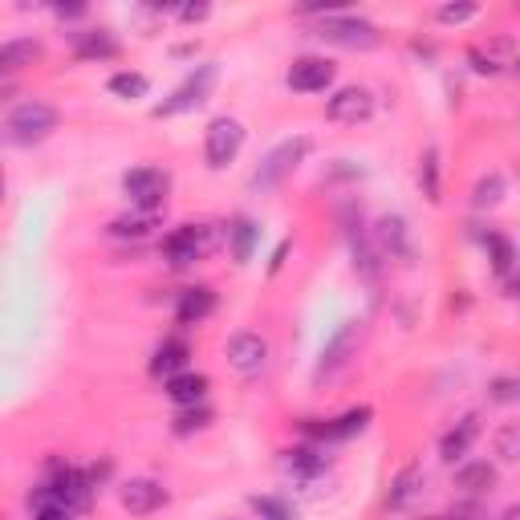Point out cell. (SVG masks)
<instances>
[{"label":"cell","mask_w":520,"mask_h":520,"mask_svg":"<svg viewBox=\"0 0 520 520\" xmlns=\"http://www.w3.org/2000/svg\"><path fill=\"white\" fill-rule=\"evenodd\" d=\"M57 118H61L57 106H49V102H41V98H29V102L13 106V110H9V122H5L9 143H17V147H33V143L49 139L53 130H57Z\"/></svg>","instance_id":"obj_1"},{"label":"cell","mask_w":520,"mask_h":520,"mask_svg":"<svg viewBox=\"0 0 520 520\" xmlns=\"http://www.w3.org/2000/svg\"><path fill=\"white\" fill-rule=\"evenodd\" d=\"M317 37L330 41V45H342V49H374L382 41L378 25H370V21L354 17V13H321Z\"/></svg>","instance_id":"obj_2"},{"label":"cell","mask_w":520,"mask_h":520,"mask_svg":"<svg viewBox=\"0 0 520 520\" xmlns=\"http://www.w3.org/2000/svg\"><path fill=\"white\" fill-rule=\"evenodd\" d=\"M313 151V143L309 139H289V143H281V147H273L269 151V159L256 167V175H252V187L256 191H277L301 163H305V155Z\"/></svg>","instance_id":"obj_3"},{"label":"cell","mask_w":520,"mask_h":520,"mask_svg":"<svg viewBox=\"0 0 520 520\" xmlns=\"http://www.w3.org/2000/svg\"><path fill=\"white\" fill-rule=\"evenodd\" d=\"M216 78H220V70H216L212 61H208V65H195V70L187 74V82H183L167 102L155 106V118H171V114H183V110L204 106L208 94H212V86H216Z\"/></svg>","instance_id":"obj_4"},{"label":"cell","mask_w":520,"mask_h":520,"mask_svg":"<svg viewBox=\"0 0 520 520\" xmlns=\"http://www.w3.org/2000/svg\"><path fill=\"white\" fill-rule=\"evenodd\" d=\"M122 191L130 195V204L143 216H155L163 208V195H167V175L159 167H135L122 175Z\"/></svg>","instance_id":"obj_5"},{"label":"cell","mask_w":520,"mask_h":520,"mask_svg":"<svg viewBox=\"0 0 520 520\" xmlns=\"http://www.w3.org/2000/svg\"><path fill=\"white\" fill-rule=\"evenodd\" d=\"M240 147H244V126L236 118H228V114L212 118L208 135H204V159H208V167H216V171L228 167L240 155Z\"/></svg>","instance_id":"obj_6"},{"label":"cell","mask_w":520,"mask_h":520,"mask_svg":"<svg viewBox=\"0 0 520 520\" xmlns=\"http://www.w3.org/2000/svg\"><path fill=\"white\" fill-rule=\"evenodd\" d=\"M374 244H378V256H386V260H399V265H411L415 260V240H411V228L403 216H382L374 224Z\"/></svg>","instance_id":"obj_7"},{"label":"cell","mask_w":520,"mask_h":520,"mask_svg":"<svg viewBox=\"0 0 520 520\" xmlns=\"http://www.w3.org/2000/svg\"><path fill=\"white\" fill-rule=\"evenodd\" d=\"M228 366L236 370V374H244V378H252V374H260L265 370V362H269V342L260 338V334H232L228 338Z\"/></svg>","instance_id":"obj_8"},{"label":"cell","mask_w":520,"mask_h":520,"mask_svg":"<svg viewBox=\"0 0 520 520\" xmlns=\"http://www.w3.org/2000/svg\"><path fill=\"white\" fill-rule=\"evenodd\" d=\"M208 252V232L204 228H195V224H183L175 228L167 240H163V256H167V265L183 269V265H195Z\"/></svg>","instance_id":"obj_9"},{"label":"cell","mask_w":520,"mask_h":520,"mask_svg":"<svg viewBox=\"0 0 520 520\" xmlns=\"http://www.w3.org/2000/svg\"><path fill=\"white\" fill-rule=\"evenodd\" d=\"M330 82H334V61L325 57H297L289 65V90L297 94H321Z\"/></svg>","instance_id":"obj_10"},{"label":"cell","mask_w":520,"mask_h":520,"mask_svg":"<svg viewBox=\"0 0 520 520\" xmlns=\"http://www.w3.org/2000/svg\"><path fill=\"white\" fill-rule=\"evenodd\" d=\"M325 114H330L334 122L358 126V122H366V118L374 114V98H370V90H362V86H342V90L330 98V106H325Z\"/></svg>","instance_id":"obj_11"},{"label":"cell","mask_w":520,"mask_h":520,"mask_svg":"<svg viewBox=\"0 0 520 520\" xmlns=\"http://www.w3.org/2000/svg\"><path fill=\"white\" fill-rule=\"evenodd\" d=\"M118 500H122V508L130 516H151V512H159L167 504V488L155 484V480H126Z\"/></svg>","instance_id":"obj_12"},{"label":"cell","mask_w":520,"mask_h":520,"mask_svg":"<svg viewBox=\"0 0 520 520\" xmlns=\"http://www.w3.org/2000/svg\"><path fill=\"white\" fill-rule=\"evenodd\" d=\"M476 435H480V419H476V415H464L460 423H455V427L439 439V455H443L447 464H464V455L472 451Z\"/></svg>","instance_id":"obj_13"},{"label":"cell","mask_w":520,"mask_h":520,"mask_svg":"<svg viewBox=\"0 0 520 520\" xmlns=\"http://www.w3.org/2000/svg\"><path fill=\"white\" fill-rule=\"evenodd\" d=\"M216 313V293L208 285H195V289H183L179 293V305H175V321L179 325H200Z\"/></svg>","instance_id":"obj_14"},{"label":"cell","mask_w":520,"mask_h":520,"mask_svg":"<svg viewBox=\"0 0 520 520\" xmlns=\"http://www.w3.org/2000/svg\"><path fill=\"white\" fill-rule=\"evenodd\" d=\"M354 338H358V321H346L342 330L321 346V362H317V378H325V374H334L338 366H346V358H350V350H354Z\"/></svg>","instance_id":"obj_15"},{"label":"cell","mask_w":520,"mask_h":520,"mask_svg":"<svg viewBox=\"0 0 520 520\" xmlns=\"http://www.w3.org/2000/svg\"><path fill=\"white\" fill-rule=\"evenodd\" d=\"M208 395V378L195 374V370H183L175 378H167V399L179 403V407H200Z\"/></svg>","instance_id":"obj_16"},{"label":"cell","mask_w":520,"mask_h":520,"mask_svg":"<svg viewBox=\"0 0 520 520\" xmlns=\"http://www.w3.org/2000/svg\"><path fill=\"white\" fill-rule=\"evenodd\" d=\"M492 484H496V468L488 460H472V464L455 468V488L464 496H484V492H492Z\"/></svg>","instance_id":"obj_17"},{"label":"cell","mask_w":520,"mask_h":520,"mask_svg":"<svg viewBox=\"0 0 520 520\" xmlns=\"http://www.w3.org/2000/svg\"><path fill=\"white\" fill-rule=\"evenodd\" d=\"M224 236H228V252H232L236 265H248L252 252H256V240H260V228H256L248 216H236Z\"/></svg>","instance_id":"obj_18"},{"label":"cell","mask_w":520,"mask_h":520,"mask_svg":"<svg viewBox=\"0 0 520 520\" xmlns=\"http://www.w3.org/2000/svg\"><path fill=\"white\" fill-rule=\"evenodd\" d=\"M74 53L82 61H110L118 57V41L106 29H86V33H74Z\"/></svg>","instance_id":"obj_19"},{"label":"cell","mask_w":520,"mask_h":520,"mask_svg":"<svg viewBox=\"0 0 520 520\" xmlns=\"http://www.w3.org/2000/svg\"><path fill=\"white\" fill-rule=\"evenodd\" d=\"M187 358H191V346L179 342V338H167V342L155 350V358H151V374H159V378H175V374L187 370Z\"/></svg>","instance_id":"obj_20"},{"label":"cell","mask_w":520,"mask_h":520,"mask_svg":"<svg viewBox=\"0 0 520 520\" xmlns=\"http://www.w3.org/2000/svg\"><path fill=\"white\" fill-rule=\"evenodd\" d=\"M41 57V45L33 41V37H17V41H5L0 45V74H17V70H25V65H33Z\"/></svg>","instance_id":"obj_21"},{"label":"cell","mask_w":520,"mask_h":520,"mask_svg":"<svg viewBox=\"0 0 520 520\" xmlns=\"http://www.w3.org/2000/svg\"><path fill=\"white\" fill-rule=\"evenodd\" d=\"M423 488V468L419 464H407L395 480H390V492H386V508H407Z\"/></svg>","instance_id":"obj_22"},{"label":"cell","mask_w":520,"mask_h":520,"mask_svg":"<svg viewBox=\"0 0 520 520\" xmlns=\"http://www.w3.org/2000/svg\"><path fill=\"white\" fill-rule=\"evenodd\" d=\"M366 423H370V407H358V411H346L342 419H330V423L309 427V431L321 435V439H350V435H358Z\"/></svg>","instance_id":"obj_23"},{"label":"cell","mask_w":520,"mask_h":520,"mask_svg":"<svg viewBox=\"0 0 520 520\" xmlns=\"http://www.w3.org/2000/svg\"><path fill=\"white\" fill-rule=\"evenodd\" d=\"M504 200V175L500 171H488L476 187H472V208L476 212H488V208H496Z\"/></svg>","instance_id":"obj_24"},{"label":"cell","mask_w":520,"mask_h":520,"mask_svg":"<svg viewBox=\"0 0 520 520\" xmlns=\"http://www.w3.org/2000/svg\"><path fill=\"white\" fill-rule=\"evenodd\" d=\"M484 244H488V260H492V269L504 277V273H512V265H516V248H512V240L504 236V232H488L484 236Z\"/></svg>","instance_id":"obj_25"},{"label":"cell","mask_w":520,"mask_h":520,"mask_svg":"<svg viewBox=\"0 0 520 520\" xmlns=\"http://www.w3.org/2000/svg\"><path fill=\"white\" fill-rule=\"evenodd\" d=\"M106 86H110L114 98H130V102H135V98H147V90H151V82H147L143 74H135V70H118Z\"/></svg>","instance_id":"obj_26"},{"label":"cell","mask_w":520,"mask_h":520,"mask_svg":"<svg viewBox=\"0 0 520 520\" xmlns=\"http://www.w3.org/2000/svg\"><path fill=\"white\" fill-rule=\"evenodd\" d=\"M151 228H155V216H143V212H139V216H118V220H110L106 232H110L114 240H143Z\"/></svg>","instance_id":"obj_27"},{"label":"cell","mask_w":520,"mask_h":520,"mask_svg":"<svg viewBox=\"0 0 520 520\" xmlns=\"http://www.w3.org/2000/svg\"><path fill=\"white\" fill-rule=\"evenodd\" d=\"M419 187H423V195L431 204L443 200V195H439V151L435 147H427L423 159H419Z\"/></svg>","instance_id":"obj_28"},{"label":"cell","mask_w":520,"mask_h":520,"mask_svg":"<svg viewBox=\"0 0 520 520\" xmlns=\"http://www.w3.org/2000/svg\"><path fill=\"white\" fill-rule=\"evenodd\" d=\"M488 403L492 407H516L520 403V378L516 374H496L488 382Z\"/></svg>","instance_id":"obj_29"},{"label":"cell","mask_w":520,"mask_h":520,"mask_svg":"<svg viewBox=\"0 0 520 520\" xmlns=\"http://www.w3.org/2000/svg\"><path fill=\"white\" fill-rule=\"evenodd\" d=\"M492 447H496V455H500L504 464H520V423H504L496 431Z\"/></svg>","instance_id":"obj_30"},{"label":"cell","mask_w":520,"mask_h":520,"mask_svg":"<svg viewBox=\"0 0 520 520\" xmlns=\"http://www.w3.org/2000/svg\"><path fill=\"white\" fill-rule=\"evenodd\" d=\"M252 508L260 520H297V508L281 496H252Z\"/></svg>","instance_id":"obj_31"},{"label":"cell","mask_w":520,"mask_h":520,"mask_svg":"<svg viewBox=\"0 0 520 520\" xmlns=\"http://www.w3.org/2000/svg\"><path fill=\"white\" fill-rule=\"evenodd\" d=\"M212 423V411L208 407H183L175 415V435H191V431H204Z\"/></svg>","instance_id":"obj_32"},{"label":"cell","mask_w":520,"mask_h":520,"mask_svg":"<svg viewBox=\"0 0 520 520\" xmlns=\"http://www.w3.org/2000/svg\"><path fill=\"white\" fill-rule=\"evenodd\" d=\"M289 468H293L297 476H317V472L325 468V460H321L313 447H297V451H289Z\"/></svg>","instance_id":"obj_33"},{"label":"cell","mask_w":520,"mask_h":520,"mask_svg":"<svg viewBox=\"0 0 520 520\" xmlns=\"http://www.w3.org/2000/svg\"><path fill=\"white\" fill-rule=\"evenodd\" d=\"M443 520H488V512H484V508H480V500L472 496V500H460V504H455Z\"/></svg>","instance_id":"obj_34"},{"label":"cell","mask_w":520,"mask_h":520,"mask_svg":"<svg viewBox=\"0 0 520 520\" xmlns=\"http://www.w3.org/2000/svg\"><path fill=\"white\" fill-rule=\"evenodd\" d=\"M476 13H480L476 5H443V9H439V21H443V25H464V21H472Z\"/></svg>","instance_id":"obj_35"},{"label":"cell","mask_w":520,"mask_h":520,"mask_svg":"<svg viewBox=\"0 0 520 520\" xmlns=\"http://www.w3.org/2000/svg\"><path fill=\"white\" fill-rule=\"evenodd\" d=\"M33 520H74V512L65 508V504H53V500H41L37 504V512H33Z\"/></svg>","instance_id":"obj_36"},{"label":"cell","mask_w":520,"mask_h":520,"mask_svg":"<svg viewBox=\"0 0 520 520\" xmlns=\"http://www.w3.org/2000/svg\"><path fill=\"white\" fill-rule=\"evenodd\" d=\"M472 65H476V74H500V61L484 49H472Z\"/></svg>","instance_id":"obj_37"},{"label":"cell","mask_w":520,"mask_h":520,"mask_svg":"<svg viewBox=\"0 0 520 520\" xmlns=\"http://www.w3.org/2000/svg\"><path fill=\"white\" fill-rule=\"evenodd\" d=\"M208 13H212V9H208V5H183V9H179V17H183V21H187V25H195V21H204V17H208Z\"/></svg>","instance_id":"obj_38"},{"label":"cell","mask_w":520,"mask_h":520,"mask_svg":"<svg viewBox=\"0 0 520 520\" xmlns=\"http://www.w3.org/2000/svg\"><path fill=\"white\" fill-rule=\"evenodd\" d=\"M57 17H86V5H57Z\"/></svg>","instance_id":"obj_39"},{"label":"cell","mask_w":520,"mask_h":520,"mask_svg":"<svg viewBox=\"0 0 520 520\" xmlns=\"http://www.w3.org/2000/svg\"><path fill=\"white\" fill-rule=\"evenodd\" d=\"M500 520H520V504H508V508H504V516H500Z\"/></svg>","instance_id":"obj_40"},{"label":"cell","mask_w":520,"mask_h":520,"mask_svg":"<svg viewBox=\"0 0 520 520\" xmlns=\"http://www.w3.org/2000/svg\"><path fill=\"white\" fill-rule=\"evenodd\" d=\"M512 74H516V78H520V53H516V57H512Z\"/></svg>","instance_id":"obj_41"},{"label":"cell","mask_w":520,"mask_h":520,"mask_svg":"<svg viewBox=\"0 0 520 520\" xmlns=\"http://www.w3.org/2000/svg\"><path fill=\"white\" fill-rule=\"evenodd\" d=\"M508 289H512V293H516V297H520V277H516V281H512V285H508Z\"/></svg>","instance_id":"obj_42"},{"label":"cell","mask_w":520,"mask_h":520,"mask_svg":"<svg viewBox=\"0 0 520 520\" xmlns=\"http://www.w3.org/2000/svg\"><path fill=\"white\" fill-rule=\"evenodd\" d=\"M415 520H443V516H415Z\"/></svg>","instance_id":"obj_43"}]
</instances>
